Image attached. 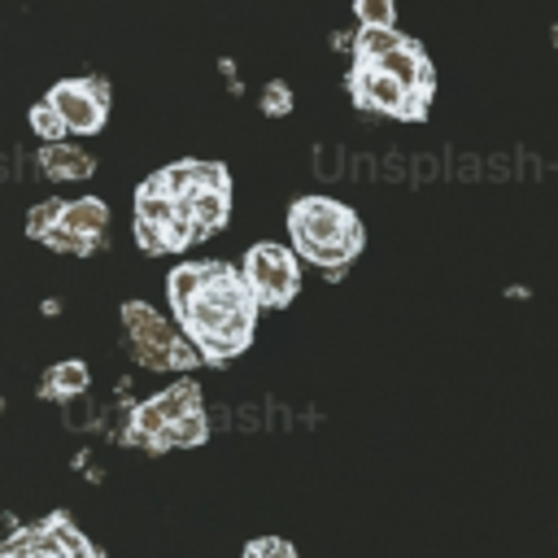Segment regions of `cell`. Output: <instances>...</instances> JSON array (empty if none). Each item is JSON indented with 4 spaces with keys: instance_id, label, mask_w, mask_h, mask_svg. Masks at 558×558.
I'll list each match as a JSON object with an SVG mask.
<instances>
[{
    "instance_id": "obj_9",
    "label": "cell",
    "mask_w": 558,
    "mask_h": 558,
    "mask_svg": "<svg viewBox=\"0 0 558 558\" xmlns=\"http://www.w3.org/2000/svg\"><path fill=\"white\" fill-rule=\"evenodd\" d=\"M0 558H100V554L65 514H48L44 523L13 532L0 545Z\"/></svg>"
},
{
    "instance_id": "obj_10",
    "label": "cell",
    "mask_w": 558,
    "mask_h": 558,
    "mask_svg": "<svg viewBox=\"0 0 558 558\" xmlns=\"http://www.w3.org/2000/svg\"><path fill=\"white\" fill-rule=\"evenodd\" d=\"M44 100L57 105V113L65 118V126L74 135H96L109 118V83L105 78H61L48 87Z\"/></svg>"
},
{
    "instance_id": "obj_8",
    "label": "cell",
    "mask_w": 558,
    "mask_h": 558,
    "mask_svg": "<svg viewBox=\"0 0 558 558\" xmlns=\"http://www.w3.org/2000/svg\"><path fill=\"white\" fill-rule=\"evenodd\" d=\"M349 96L357 109H371V113H388V118H401V122H423L427 118V105L423 96H414L401 78L366 65V61H353L349 70Z\"/></svg>"
},
{
    "instance_id": "obj_19",
    "label": "cell",
    "mask_w": 558,
    "mask_h": 558,
    "mask_svg": "<svg viewBox=\"0 0 558 558\" xmlns=\"http://www.w3.org/2000/svg\"><path fill=\"white\" fill-rule=\"evenodd\" d=\"M554 48H558V26H554Z\"/></svg>"
},
{
    "instance_id": "obj_2",
    "label": "cell",
    "mask_w": 558,
    "mask_h": 558,
    "mask_svg": "<svg viewBox=\"0 0 558 558\" xmlns=\"http://www.w3.org/2000/svg\"><path fill=\"white\" fill-rule=\"evenodd\" d=\"M288 235H292L296 257H305L323 270L349 266L366 244L362 218L331 196H301L288 209Z\"/></svg>"
},
{
    "instance_id": "obj_16",
    "label": "cell",
    "mask_w": 558,
    "mask_h": 558,
    "mask_svg": "<svg viewBox=\"0 0 558 558\" xmlns=\"http://www.w3.org/2000/svg\"><path fill=\"white\" fill-rule=\"evenodd\" d=\"M362 26H397V0H353Z\"/></svg>"
},
{
    "instance_id": "obj_12",
    "label": "cell",
    "mask_w": 558,
    "mask_h": 558,
    "mask_svg": "<svg viewBox=\"0 0 558 558\" xmlns=\"http://www.w3.org/2000/svg\"><path fill=\"white\" fill-rule=\"evenodd\" d=\"M39 170H44L48 179H92L96 161H92L83 148L57 140V144H44V148H39Z\"/></svg>"
},
{
    "instance_id": "obj_7",
    "label": "cell",
    "mask_w": 558,
    "mask_h": 558,
    "mask_svg": "<svg viewBox=\"0 0 558 558\" xmlns=\"http://www.w3.org/2000/svg\"><path fill=\"white\" fill-rule=\"evenodd\" d=\"M240 270H244V279H248V288H253V296H257L262 310H283L296 296V288H301L296 248H288V244H270V240L253 244L244 253V266Z\"/></svg>"
},
{
    "instance_id": "obj_11",
    "label": "cell",
    "mask_w": 558,
    "mask_h": 558,
    "mask_svg": "<svg viewBox=\"0 0 558 558\" xmlns=\"http://www.w3.org/2000/svg\"><path fill=\"white\" fill-rule=\"evenodd\" d=\"M105 227H109V205L96 201V196H78V201H65V214H61V222L52 227V235H48L44 244L57 248V253H78V257H87V253L100 244Z\"/></svg>"
},
{
    "instance_id": "obj_4",
    "label": "cell",
    "mask_w": 558,
    "mask_h": 558,
    "mask_svg": "<svg viewBox=\"0 0 558 558\" xmlns=\"http://www.w3.org/2000/svg\"><path fill=\"white\" fill-rule=\"evenodd\" d=\"M126 436L135 445H144V449H157V453L201 445L209 436V423H205V410H201V388L192 379L170 384L166 392H157L153 401H144L131 414V432Z\"/></svg>"
},
{
    "instance_id": "obj_15",
    "label": "cell",
    "mask_w": 558,
    "mask_h": 558,
    "mask_svg": "<svg viewBox=\"0 0 558 558\" xmlns=\"http://www.w3.org/2000/svg\"><path fill=\"white\" fill-rule=\"evenodd\" d=\"M61 214H65V201H44V205H35L31 214H26V235L31 240H48L52 235V227L61 222Z\"/></svg>"
},
{
    "instance_id": "obj_1",
    "label": "cell",
    "mask_w": 558,
    "mask_h": 558,
    "mask_svg": "<svg viewBox=\"0 0 558 558\" xmlns=\"http://www.w3.org/2000/svg\"><path fill=\"white\" fill-rule=\"evenodd\" d=\"M166 296L179 331L201 349L205 362H227L253 344L257 296L231 262H183L166 275Z\"/></svg>"
},
{
    "instance_id": "obj_3",
    "label": "cell",
    "mask_w": 558,
    "mask_h": 558,
    "mask_svg": "<svg viewBox=\"0 0 558 558\" xmlns=\"http://www.w3.org/2000/svg\"><path fill=\"white\" fill-rule=\"evenodd\" d=\"M153 179L161 183V192L174 196L179 218L192 231V244L227 227V214H231V174H227L222 161H196V157H187V161L161 166Z\"/></svg>"
},
{
    "instance_id": "obj_5",
    "label": "cell",
    "mask_w": 558,
    "mask_h": 558,
    "mask_svg": "<svg viewBox=\"0 0 558 558\" xmlns=\"http://www.w3.org/2000/svg\"><path fill=\"white\" fill-rule=\"evenodd\" d=\"M353 61H366V65L401 78L423 100H432V92H436V70H432L427 52L397 26H362L353 35Z\"/></svg>"
},
{
    "instance_id": "obj_6",
    "label": "cell",
    "mask_w": 558,
    "mask_h": 558,
    "mask_svg": "<svg viewBox=\"0 0 558 558\" xmlns=\"http://www.w3.org/2000/svg\"><path fill=\"white\" fill-rule=\"evenodd\" d=\"M122 327H126L135 362H144L153 371H192L196 362H205L201 349L144 301H126L122 305Z\"/></svg>"
},
{
    "instance_id": "obj_14",
    "label": "cell",
    "mask_w": 558,
    "mask_h": 558,
    "mask_svg": "<svg viewBox=\"0 0 558 558\" xmlns=\"http://www.w3.org/2000/svg\"><path fill=\"white\" fill-rule=\"evenodd\" d=\"M31 131H35L44 144H57V140H65V135H70L65 118H61V113H57V105H48V100H39V105L31 109Z\"/></svg>"
},
{
    "instance_id": "obj_13",
    "label": "cell",
    "mask_w": 558,
    "mask_h": 558,
    "mask_svg": "<svg viewBox=\"0 0 558 558\" xmlns=\"http://www.w3.org/2000/svg\"><path fill=\"white\" fill-rule=\"evenodd\" d=\"M92 384V375H87V366L83 362H57L48 375H44V397H52V401H65V397H78L83 388Z\"/></svg>"
},
{
    "instance_id": "obj_17",
    "label": "cell",
    "mask_w": 558,
    "mask_h": 558,
    "mask_svg": "<svg viewBox=\"0 0 558 558\" xmlns=\"http://www.w3.org/2000/svg\"><path fill=\"white\" fill-rule=\"evenodd\" d=\"M244 558H296V549L279 536H257V541L244 545Z\"/></svg>"
},
{
    "instance_id": "obj_18",
    "label": "cell",
    "mask_w": 558,
    "mask_h": 558,
    "mask_svg": "<svg viewBox=\"0 0 558 558\" xmlns=\"http://www.w3.org/2000/svg\"><path fill=\"white\" fill-rule=\"evenodd\" d=\"M262 109H266L270 118L288 113V109H292V87H288V83H266V92H262Z\"/></svg>"
}]
</instances>
